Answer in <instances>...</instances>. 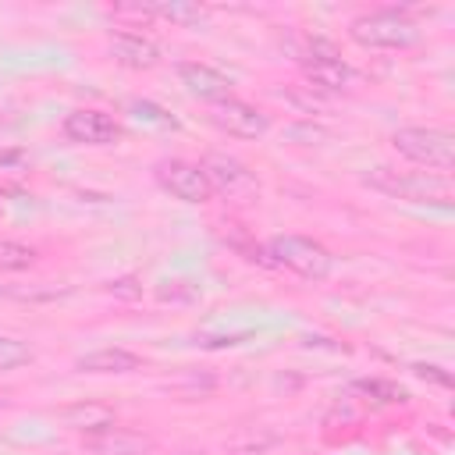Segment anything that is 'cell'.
Instances as JSON below:
<instances>
[{
    "label": "cell",
    "mask_w": 455,
    "mask_h": 455,
    "mask_svg": "<svg viewBox=\"0 0 455 455\" xmlns=\"http://www.w3.org/2000/svg\"><path fill=\"white\" fill-rule=\"evenodd\" d=\"M348 36L366 50H405V46L419 43L416 21L395 7H380V11H366V14L352 18Z\"/></svg>",
    "instance_id": "obj_1"
},
{
    "label": "cell",
    "mask_w": 455,
    "mask_h": 455,
    "mask_svg": "<svg viewBox=\"0 0 455 455\" xmlns=\"http://www.w3.org/2000/svg\"><path fill=\"white\" fill-rule=\"evenodd\" d=\"M263 252H267V263L284 267V270L309 277V281H323L334 270L331 249L320 245L316 238H306V235H274Z\"/></svg>",
    "instance_id": "obj_2"
},
{
    "label": "cell",
    "mask_w": 455,
    "mask_h": 455,
    "mask_svg": "<svg viewBox=\"0 0 455 455\" xmlns=\"http://www.w3.org/2000/svg\"><path fill=\"white\" fill-rule=\"evenodd\" d=\"M366 185L391 196V199H409V203H441V206H448V199H451L448 174H398L391 167H373L366 174Z\"/></svg>",
    "instance_id": "obj_3"
},
{
    "label": "cell",
    "mask_w": 455,
    "mask_h": 455,
    "mask_svg": "<svg viewBox=\"0 0 455 455\" xmlns=\"http://www.w3.org/2000/svg\"><path fill=\"white\" fill-rule=\"evenodd\" d=\"M391 146L423 167L451 171L455 167V135L448 128H398L391 135Z\"/></svg>",
    "instance_id": "obj_4"
},
{
    "label": "cell",
    "mask_w": 455,
    "mask_h": 455,
    "mask_svg": "<svg viewBox=\"0 0 455 455\" xmlns=\"http://www.w3.org/2000/svg\"><path fill=\"white\" fill-rule=\"evenodd\" d=\"M302 71L316 89H327V92H341L355 82V71L341 60L334 43H327V39H309V50L302 57Z\"/></svg>",
    "instance_id": "obj_5"
},
{
    "label": "cell",
    "mask_w": 455,
    "mask_h": 455,
    "mask_svg": "<svg viewBox=\"0 0 455 455\" xmlns=\"http://www.w3.org/2000/svg\"><path fill=\"white\" fill-rule=\"evenodd\" d=\"M199 167H203L210 188H213V192H224L228 199H249V196L259 192L256 174H252L242 160H235V156H228V153H210Z\"/></svg>",
    "instance_id": "obj_6"
},
{
    "label": "cell",
    "mask_w": 455,
    "mask_h": 455,
    "mask_svg": "<svg viewBox=\"0 0 455 455\" xmlns=\"http://www.w3.org/2000/svg\"><path fill=\"white\" fill-rule=\"evenodd\" d=\"M210 121H213L220 132L235 135V139H259V135H267V128H270V117H267L263 110H256L252 103L235 100V96L210 103Z\"/></svg>",
    "instance_id": "obj_7"
},
{
    "label": "cell",
    "mask_w": 455,
    "mask_h": 455,
    "mask_svg": "<svg viewBox=\"0 0 455 455\" xmlns=\"http://www.w3.org/2000/svg\"><path fill=\"white\" fill-rule=\"evenodd\" d=\"M156 181H160L164 192H171L181 203H206L213 196L203 167L188 164V160H160L156 164Z\"/></svg>",
    "instance_id": "obj_8"
},
{
    "label": "cell",
    "mask_w": 455,
    "mask_h": 455,
    "mask_svg": "<svg viewBox=\"0 0 455 455\" xmlns=\"http://www.w3.org/2000/svg\"><path fill=\"white\" fill-rule=\"evenodd\" d=\"M64 135L82 146H110L121 139V124L103 110H71L64 117Z\"/></svg>",
    "instance_id": "obj_9"
},
{
    "label": "cell",
    "mask_w": 455,
    "mask_h": 455,
    "mask_svg": "<svg viewBox=\"0 0 455 455\" xmlns=\"http://www.w3.org/2000/svg\"><path fill=\"white\" fill-rule=\"evenodd\" d=\"M110 57H114L117 64H124V68L149 71V68L160 64V46H156L149 36H142V32L121 28V32L110 36Z\"/></svg>",
    "instance_id": "obj_10"
},
{
    "label": "cell",
    "mask_w": 455,
    "mask_h": 455,
    "mask_svg": "<svg viewBox=\"0 0 455 455\" xmlns=\"http://www.w3.org/2000/svg\"><path fill=\"white\" fill-rule=\"evenodd\" d=\"M178 78H181V85H185L192 96H199V100L217 103V100H228V96H231V78L220 75V71L210 68V64L185 60V64H178Z\"/></svg>",
    "instance_id": "obj_11"
},
{
    "label": "cell",
    "mask_w": 455,
    "mask_h": 455,
    "mask_svg": "<svg viewBox=\"0 0 455 455\" xmlns=\"http://www.w3.org/2000/svg\"><path fill=\"white\" fill-rule=\"evenodd\" d=\"M85 448L96 451V455H146L153 448V441L114 423V427H107L100 434H89L85 437Z\"/></svg>",
    "instance_id": "obj_12"
},
{
    "label": "cell",
    "mask_w": 455,
    "mask_h": 455,
    "mask_svg": "<svg viewBox=\"0 0 455 455\" xmlns=\"http://www.w3.org/2000/svg\"><path fill=\"white\" fill-rule=\"evenodd\" d=\"M139 363L142 359L128 348H96V352L82 355L75 366L82 373H132V370H139Z\"/></svg>",
    "instance_id": "obj_13"
},
{
    "label": "cell",
    "mask_w": 455,
    "mask_h": 455,
    "mask_svg": "<svg viewBox=\"0 0 455 455\" xmlns=\"http://www.w3.org/2000/svg\"><path fill=\"white\" fill-rule=\"evenodd\" d=\"M60 419L71 427V430H85V434H100V430H107V427H114L117 423V416H114V409H107V405H71V409H64L60 412Z\"/></svg>",
    "instance_id": "obj_14"
},
{
    "label": "cell",
    "mask_w": 455,
    "mask_h": 455,
    "mask_svg": "<svg viewBox=\"0 0 455 455\" xmlns=\"http://www.w3.org/2000/svg\"><path fill=\"white\" fill-rule=\"evenodd\" d=\"M139 11H142V14L167 18V21H178V25H199V21L206 18V7H199V4H181V0H174V4H142Z\"/></svg>",
    "instance_id": "obj_15"
},
{
    "label": "cell",
    "mask_w": 455,
    "mask_h": 455,
    "mask_svg": "<svg viewBox=\"0 0 455 455\" xmlns=\"http://www.w3.org/2000/svg\"><path fill=\"white\" fill-rule=\"evenodd\" d=\"M352 391H355V395L373 398L377 405H395V402H405V387H398L395 380H380V377L355 380V384H352Z\"/></svg>",
    "instance_id": "obj_16"
},
{
    "label": "cell",
    "mask_w": 455,
    "mask_h": 455,
    "mask_svg": "<svg viewBox=\"0 0 455 455\" xmlns=\"http://www.w3.org/2000/svg\"><path fill=\"white\" fill-rule=\"evenodd\" d=\"M32 359V348L11 334H0V370H14V366H25Z\"/></svg>",
    "instance_id": "obj_17"
},
{
    "label": "cell",
    "mask_w": 455,
    "mask_h": 455,
    "mask_svg": "<svg viewBox=\"0 0 455 455\" xmlns=\"http://www.w3.org/2000/svg\"><path fill=\"white\" fill-rule=\"evenodd\" d=\"M32 259H36V252L28 249V245H21V242H0V267H7V270H25V267H32Z\"/></svg>",
    "instance_id": "obj_18"
},
{
    "label": "cell",
    "mask_w": 455,
    "mask_h": 455,
    "mask_svg": "<svg viewBox=\"0 0 455 455\" xmlns=\"http://www.w3.org/2000/svg\"><path fill=\"white\" fill-rule=\"evenodd\" d=\"M181 284H185V281H164V284L156 288V299H160V302H171V299H196V291H181Z\"/></svg>",
    "instance_id": "obj_19"
},
{
    "label": "cell",
    "mask_w": 455,
    "mask_h": 455,
    "mask_svg": "<svg viewBox=\"0 0 455 455\" xmlns=\"http://www.w3.org/2000/svg\"><path fill=\"white\" fill-rule=\"evenodd\" d=\"M412 370H416L419 377H427V380H437L441 387H451V373H444L441 366H430V363H416Z\"/></svg>",
    "instance_id": "obj_20"
},
{
    "label": "cell",
    "mask_w": 455,
    "mask_h": 455,
    "mask_svg": "<svg viewBox=\"0 0 455 455\" xmlns=\"http://www.w3.org/2000/svg\"><path fill=\"white\" fill-rule=\"evenodd\" d=\"M132 107L139 110V117H149V121H160V124H171V128L178 124L174 117H167V114H164L160 107H153V103H132Z\"/></svg>",
    "instance_id": "obj_21"
},
{
    "label": "cell",
    "mask_w": 455,
    "mask_h": 455,
    "mask_svg": "<svg viewBox=\"0 0 455 455\" xmlns=\"http://www.w3.org/2000/svg\"><path fill=\"white\" fill-rule=\"evenodd\" d=\"M110 291H114V295H124V299H135V295H139L135 277H117V281H110Z\"/></svg>",
    "instance_id": "obj_22"
},
{
    "label": "cell",
    "mask_w": 455,
    "mask_h": 455,
    "mask_svg": "<svg viewBox=\"0 0 455 455\" xmlns=\"http://www.w3.org/2000/svg\"><path fill=\"white\" fill-rule=\"evenodd\" d=\"M249 334H228V338H203V345H242Z\"/></svg>",
    "instance_id": "obj_23"
}]
</instances>
